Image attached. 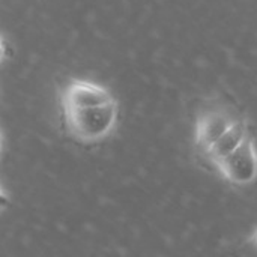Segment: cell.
Listing matches in <instances>:
<instances>
[{
	"label": "cell",
	"instance_id": "cell-8",
	"mask_svg": "<svg viewBox=\"0 0 257 257\" xmlns=\"http://www.w3.org/2000/svg\"><path fill=\"white\" fill-rule=\"evenodd\" d=\"M5 54H6V48H5L3 39H2V36H0V63H2L3 59H5Z\"/></svg>",
	"mask_w": 257,
	"mask_h": 257
},
{
	"label": "cell",
	"instance_id": "cell-5",
	"mask_svg": "<svg viewBox=\"0 0 257 257\" xmlns=\"http://www.w3.org/2000/svg\"><path fill=\"white\" fill-rule=\"evenodd\" d=\"M248 136V125L245 123V120L242 119H236L220 137L218 140L206 151V157L209 158V161L212 164H215L217 161H220L221 158H224L226 155H229L232 151H235L242 140Z\"/></svg>",
	"mask_w": 257,
	"mask_h": 257
},
{
	"label": "cell",
	"instance_id": "cell-2",
	"mask_svg": "<svg viewBox=\"0 0 257 257\" xmlns=\"http://www.w3.org/2000/svg\"><path fill=\"white\" fill-rule=\"evenodd\" d=\"M223 178L235 185H248L257 179V148L248 134L229 155L214 164Z\"/></svg>",
	"mask_w": 257,
	"mask_h": 257
},
{
	"label": "cell",
	"instance_id": "cell-1",
	"mask_svg": "<svg viewBox=\"0 0 257 257\" xmlns=\"http://www.w3.org/2000/svg\"><path fill=\"white\" fill-rule=\"evenodd\" d=\"M116 99L92 107H66L63 108V120L68 134L80 143H96L105 139L117 122Z\"/></svg>",
	"mask_w": 257,
	"mask_h": 257
},
{
	"label": "cell",
	"instance_id": "cell-3",
	"mask_svg": "<svg viewBox=\"0 0 257 257\" xmlns=\"http://www.w3.org/2000/svg\"><path fill=\"white\" fill-rule=\"evenodd\" d=\"M113 99V95L104 86L84 80H71L62 90V108L101 105Z\"/></svg>",
	"mask_w": 257,
	"mask_h": 257
},
{
	"label": "cell",
	"instance_id": "cell-7",
	"mask_svg": "<svg viewBox=\"0 0 257 257\" xmlns=\"http://www.w3.org/2000/svg\"><path fill=\"white\" fill-rule=\"evenodd\" d=\"M248 242H250V245H251V247L254 248V251H256V253H257V229H256V230H254V233H253V235L250 236Z\"/></svg>",
	"mask_w": 257,
	"mask_h": 257
},
{
	"label": "cell",
	"instance_id": "cell-4",
	"mask_svg": "<svg viewBox=\"0 0 257 257\" xmlns=\"http://www.w3.org/2000/svg\"><path fill=\"white\" fill-rule=\"evenodd\" d=\"M236 119L221 108H211L202 111L196 122V145L206 154V151L218 140V137L235 122Z\"/></svg>",
	"mask_w": 257,
	"mask_h": 257
},
{
	"label": "cell",
	"instance_id": "cell-6",
	"mask_svg": "<svg viewBox=\"0 0 257 257\" xmlns=\"http://www.w3.org/2000/svg\"><path fill=\"white\" fill-rule=\"evenodd\" d=\"M8 205H9V197H8V194L0 188V209L6 208Z\"/></svg>",
	"mask_w": 257,
	"mask_h": 257
},
{
	"label": "cell",
	"instance_id": "cell-9",
	"mask_svg": "<svg viewBox=\"0 0 257 257\" xmlns=\"http://www.w3.org/2000/svg\"><path fill=\"white\" fill-rule=\"evenodd\" d=\"M2 146H3V136H2V131H0V152H2Z\"/></svg>",
	"mask_w": 257,
	"mask_h": 257
}]
</instances>
